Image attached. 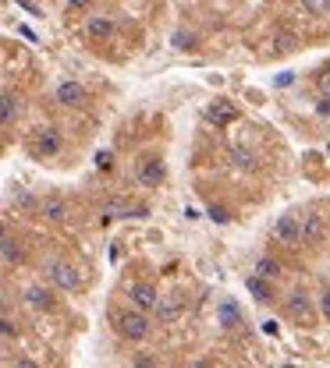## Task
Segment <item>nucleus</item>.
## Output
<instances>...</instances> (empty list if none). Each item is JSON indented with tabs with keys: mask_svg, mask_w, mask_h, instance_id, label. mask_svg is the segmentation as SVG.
<instances>
[{
	"mask_svg": "<svg viewBox=\"0 0 330 368\" xmlns=\"http://www.w3.org/2000/svg\"><path fill=\"white\" fill-rule=\"evenodd\" d=\"M274 43H277V50H291V46H295V36H288V32H281V36H277Z\"/></svg>",
	"mask_w": 330,
	"mask_h": 368,
	"instance_id": "21",
	"label": "nucleus"
},
{
	"mask_svg": "<svg viewBox=\"0 0 330 368\" xmlns=\"http://www.w3.org/2000/svg\"><path fill=\"white\" fill-rule=\"evenodd\" d=\"M220 326H224V329L241 326V312H238V305H234V301H224V305H220Z\"/></svg>",
	"mask_w": 330,
	"mask_h": 368,
	"instance_id": "12",
	"label": "nucleus"
},
{
	"mask_svg": "<svg viewBox=\"0 0 330 368\" xmlns=\"http://www.w3.org/2000/svg\"><path fill=\"white\" fill-rule=\"evenodd\" d=\"M21 259H25L21 245H14V237H4V266H7V270H14Z\"/></svg>",
	"mask_w": 330,
	"mask_h": 368,
	"instance_id": "13",
	"label": "nucleus"
},
{
	"mask_svg": "<svg viewBox=\"0 0 330 368\" xmlns=\"http://www.w3.org/2000/svg\"><path fill=\"white\" fill-rule=\"evenodd\" d=\"M96 167H100V170H107L110 167V153H100V156H96Z\"/></svg>",
	"mask_w": 330,
	"mask_h": 368,
	"instance_id": "28",
	"label": "nucleus"
},
{
	"mask_svg": "<svg viewBox=\"0 0 330 368\" xmlns=\"http://www.w3.org/2000/svg\"><path fill=\"white\" fill-rule=\"evenodd\" d=\"M128 297H131V305H135L139 312H149V308L160 305V290H156L153 283H146V280H135V283L128 287Z\"/></svg>",
	"mask_w": 330,
	"mask_h": 368,
	"instance_id": "2",
	"label": "nucleus"
},
{
	"mask_svg": "<svg viewBox=\"0 0 330 368\" xmlns=\"http://www.w3.org/2000/svg\"><path fill=\"white\" fill-rule=\"evenodd\" d=\"M14 333H18V329H14V319L4 312V340H14Z\"/></svg>",
	"mask_w": 330,
	"mask_h": 368,
	"instance_id": "23",
	"label": "nucleus"
},
{
	"mask_svg": "<svg viewBox=\"0 0 330 368\" xmlns=\"http://www.w3.org/2000/svg\"><path fill=\"white\" fill-rule=\"evenodd\" d=\"M291 312L302 315V319L309 315V301H306V294H291Z\"/></svg>",
	"mask_w": 330,
	"mask_h": 368,
	"instance_id": "19",
	"label": "nucleus"
},
{
	"mask_svg": "<svg viewBox=\"0 0 330 368\" xmlns=\"http://www.w3.org/2000/svg\"><path fill=\"white\" fill-rule=\"evenodd\" d=\"M43 213H46L50 220H64V216H68V205H64V198H46Z\"/></svg>",
	"mask_w": 330,
	"mask_h": 368,
	"instance_id": "17",
	"label": "nucleus"
},
{
	"mask_svg": "<svg viewBox=\"0 0 330 368\" xmlns=\"http://www.w3.org/2000/svg\"><path fill=\"white\" fill-rule=\"evenodd\" d=\"M167 178V167H164V160L160 156H146L142 160V167H139V184H146V188H156V184Z\"/></svg>",
	"mask_w": 330,
	"mask_h": 368,
	"instance_id": "5",
	"label": "nucleus"
},
{
	"mask_svg": "<svg viewBox=\"0 0 330 368\" xmlns=\"http://www.w3.org/2000/svg\"><path fill=\"white\" fill-rule=\"evenodd\" d=\"M324 230H327V223H324L320 213H306V216H302V241H306V245L324 241Z\"/></svg>",
	"mask_w": 330,
	"mask_h": 368,
	"instance_id": "7",
	"label": "nucleus"
},
{
	"mask_svg": "<svg viewBox=\"0 0 330 368\" xmlns=\"http://www.w3.org/2000/svg\"><path fill=\"white\" fill-rule=\"evenodd\" d=\"M206 117H210V124H217V128H224V124H231L234 117H238V110L227 103V99H217L210 110H206Z\"/></svg>",
	"mask_w": 330,
	"mask_h": 368,
	"instance_id": "10",
	"label": "nucleus"
},
{
	"mask_svg": "<svg viewBox=\"0 0 330 368\" xmlns=\"http://www.w3.org/2000/svg\"><path fill=\"white\" fill-rule=\"evenodd\" d=\"M263 333H270V337H274V333H277V322H274V319H266V322H263Z\"/></svg>",
	"mask_w": 330,
	"mask_h": 368,
	"instance_id": "30",
	"label": "nucleus"
},
{
	"mask_svg": "<svg viewBox=\"0 0 330 368\" xmlns=\"http://www.w3.org/2000/svg\"><path fill=\"white\" fill-rule=\"evenodd\" d=\"M192 39H196L192 32H189V36H185V32H178V36H174V46H178V50H185V46H192Z\"/></svg>",
	"mask_w": 330,
	"mask_h": 368,
	"instance_id": "26",
	"label": "nucleus"
},
{
	"mask_svg": "<svg viewBox=\"0 0 330 368\" xmlns=\"http://www.w3.org/2000/svg\"><path fill=\"white\" fill-rule=\"evenodd\" d=\"M89 36L100 43V39H110L114 36V21L110 18H89Z\"/></svg>",
	"mask_w": 330,
	"mask_h": 368,
	"instance_id": "14",
	"label": "nucleus"
},
{
	"mask_svg": "<svg viewBox=\"0 0 330 368\" xmlns=\"http://www.w3.org/2000/svg\"><path fill=\"white\" fill-rule=\"evenodd\" d=\"M36 153H39V156H57V153H61V135H57V128H43V131H39Z\"/></svg>",
	"mask_w": 330,
	"mask_h": 368,
	"instance_id": "8",
	"label": "nucleus"
},
{
	"mask_svg": "<svg viewBox=\"0 0 330 368\" xmlns=\"http://www.w3.org/2000/svg\"><path fill=\"white\" fill-rule=\"evenodd\" d=\"M18 110H21V103H18V96L11 89H4V124H14V117H18Z\"/></svg>",
	"mask_w": 330,
	"mask_h": 368,
	"instance_id": "16",
	"label": "nucleus"
},
{
	"mask_svg": "<svg viewBox=\"0 0 330 368\" xmlns=\"http://www.w3.org/2000/svg\"><path fill=\"white\" fill-rule=\"evenodd\" d=\"M156 312V319L167 326V322H178L181 319V312H185V297L181 294H160V305L153 308Z\"/></svg>",
	"mask_w": 330,
	"mask_h": 368,
	"instance_id": "4",
	"label": "nucleus"
},
{
	"mask_svg": "<svg viewBox=\"0 0 330 368\" xmlns=\"http://www.w3.org/2000/svg\"><path fill=\"white\" fill-rule=\"evenodd\" d=\"M50 280L61 287V290H75L79 287V270L71 262H54L50 266Z\"/></svg>",
	"mask_w": 330,
	"mask_h": 368,
	"instance_id": "6",
	"label": "nucleus"
},
{
	"mask_svg": "<svg viewBox=\"0 0 330 368\" xmlns=\"http://www.w3.org/2000/svg\"><path fill=\"white\" fill-rule=\"evenodd\" d=\"M234 163H241V167H252V156H249V149H234Z\"/></svg>",
	"mask_w": 330,
	"mask_h": 368,
	"instance_id": "22",
	"label": "nucleus"
},
{
	"mask_svg": "<svg viewBox=\"0 0 330 368\" xmlns=\"http://www.w3.org/2000/svg\"><path fill=\"white\" fill-rule=\"evenodd\" d=\"M114 322H117V333H121L124 340H146V333H149V319H146L139 308H135V312H117Z\"/></svg>",
	"mask_w": 330,
	"mask_h": 368,
	"instance_id": "1",
	"label": "nucleus"
},
{
	"mask_svg": "<svg viewBox=\"0 0 330 368\" xmlns=\"http://www.w3.org/2000/svg\"><path fill=\"white\" fill-rule=\"evenodd\" d=\"M316 86H320V92H324V96H327V99H330V68H327V71H320V78H316Z\"/></svg>",
	"mask_w": 330,
	"mask_h": 368,
	"instance_id": "24",
	"label": "nucleus"
},
{
	"mask_svg": "<svg viewBox=\"0 0 330 368\" xmlns=\"http://www.w3.org/2000/svg\"><path fill=\"white\" fill-rule=\"evenodd\" d=\"M192 368H210V365H206V362H196V365H192Z\"/></svg>",
	"mask_w": 330,
	"mask_h": 368,
	"instance_id": "34",
	"label": "nucleus"
},
{
	"mask_svg": "<svg viewBox=\"0 0 330 368\" xmlns=\"http://www.w3.org/2000/svg\"><path fill=\"white\" fill-rule=\"evenodd\" d=\"M245 287L256 294V301H270V283H266V276H259V273L249 276V280H245Z\"/></svg>",
	"mask_w": 330,
	"mask_h": 368,
	"instance_id": "15",
	"label": "nucleus"
},
{
	"mask_svg": "<svg viewBox=\"0 0 330 368\" xmlns=\"http://www.w3.org/2000/svg\"><path fill=\"white\" fill-rule=\"evenodd\" d=\"M131 368H156V362H153V354H139V358L131 362Z\"/></svg>",
	"mask_w": 330,
	"mask_h": 368,
	"instance_id": "25",
	"label": "nucleus"
},
{
	"mask_svg": "<svg viewBox=\"0 0 330 368\" xmlns=\"http://www.w3.org/2000/svg\"><path fill=\"white\" fill-rule=\"evenodd\" d=\"M86 99V89L79 86V82H61L57 86V103H64V106H79Z\"/></svg>",
	"mask_w": 330,
	"mask_h": 368,
	"instance_id": "11",
	"label": "nucleus"
},
{
	"mask_svg": "<svg viewBox=\"0 0 330 368\" xmlns=\"http://www.w3.org/2000/svg\"><path fill=\"white\" fill-rule=\"evenodd\" d=\"M320 305H324V315L330 319V290H324V297H320Z\"/></svg>",
	"mask_w": 330,
	"mask_h": 368,
	"instance_id": "29",
	"label": "nucleus"
},
{
	"mask_svg": "<svg viewBox=\"0 0 330 368\" xmlns=\"http://www.w3.org/2000/svg\"><path fill=\"white\" fill-rule=\"evenodd\" d=\"M210 220H217V223H227V209H224V205H214V209H210Z\"/></svg>",
	"mask_w": 330,
	"mask_h": 368,
	"instance_id": "27",
	"label": "nucleus"
},
{
	"mask_svg": "<svg viewBox=\"0 0 330 368\" xmlns=\"http://www.w3.org/2000/svg\"><path fill=\"white\" fill-rule=\"evenodd\" d=\"M256 273L270 280V276H277V273H281V262H277V259H259V262H256Z\"/></svg>",
	"mask_w": 330,
	"mask_h": 368,
	"instance_id": "18",
	"label": "nucleus"
},
{
	"mask_svg": "<svg viewBox=\"0 0 330 368\" xmlns=\"http://www.w3.org/2000/svg\"><path fill=\"white\" fill-rule=\"evenodd\" d=\"M274 237H277L281 245H299V241H302V220H299L295 213H284V216L274 223Z\"/></svg>",
	"mask_w": 330,
	"mask_h": 368,
	"instance_id": "3",
	"label": "nucleus"
},
{
	"mask_svg": "<svg viewBox=\"0 0 330 368\" xmlns=\"http://www.w3.org/2000/svg\"><path fill=\"white\" fill-rule=\"evenodd\" d=\"M302 7H306L309 14H327V11H330V0H302Z\"/></svg>",
	"mask_w": 330,
	"mask_h": 368,
	"instance_id": "20",
	"label": "nucleus"
},
{
	"mask_svg": "<svg viewBox=\"0 0 330 368\" xmlns=\"http://www.w3.org/2000/svg\"><path fill=\"white\" fill-rule=\"evenodd\" d=\"M14 368H39V365H36V362H29V358H21V362H18Z\"/></svg>",
	"mask_w": 330,
	"mask_h": 368,
	"instance_id": "31",
	"label": "nucleus"
},
{
	"mask_svg": "<svg viewBox=\"0 0 330 368\" xmlns=\"http://www.w3.org/2000/svg\"><path fill=\"white\" fill-rule=\"evenodd\" d=\"M320 113H324V117H330V99H324V103H320Z\"/></svg>",
	"mask_w": 330,
	"mask_h": 368,
	"instance_id": "32",
	"label": "nucleus"
},
{
	"mask_svg": "<svg viewBox=\"0 0 330 368\" xmlns=\"http://www.w3.org/2000/svg\"><path fill=\"white\" fill-rule=\"evenodd\" d=\"M25 297H29V305L39 308V312H54V308H57V297H54V290H46V287H29Z\"/></svg>",
	"mask_w": 330,
	"mask_h": 368,
	"instance_id": "9",
	"label": "nucleus"
},
{
	"mask_svg": "<svg viewBox=\"0 0 330 368\" xmlns=\"http://www.w3.org/2000/svg\"><path fill=\"white\" fill-rule=\"evenodd\" d=\"M71 7H89V0H68Z\"/></svg>",
	"mask_w": 330,
	"mask_h": 368,
	"instance_id": "33",
	"label": "nucleus"
}]
</instances>
